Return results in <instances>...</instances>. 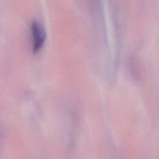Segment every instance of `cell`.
<instances>
[{
  "instance_id": "1",
  "label": "cell",
  "mask_w": 159,
  "mask_h": 159,
  "mask_svg": "<svg viewBox=\"0 0 159 159\" xmlns=\"http://www.w3.org/2000/svg\"><path fill=\"white\" fill-rule=\"evenodd\" d=\"M32 35V51L34 53H37L43 45L45 34L43 29L37 22H34L31 25Z\"/></svg>"
}]
</instances>
